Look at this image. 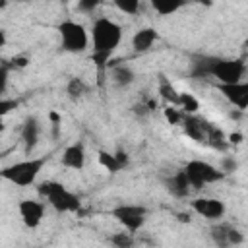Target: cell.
<instances>
[{
  "label": "cell",
  "instance_id": "19",
  "mask_svg": "<svg viewBox=\"0 0 248 248\" xmlns=\"http://www.w3.org/2000/svg\"><path fill=\"white\" fill-rule=\"evenodd\" d=\"M157 95L170 107H176V103H178V91L165 74H159V78H157Z\"/></svg>",
  "mask_w": 248,
  "mask_h": 248
},
{
  "label": "cell",
  "instance_id": "17",
  "mask_svg": "<svg viewBox=\"0 0 248 248\" xmlns=\"http://www.w3.org/2000/svg\"><path fill=\"white\" fill-rule=\"evenodd\" d=\"M205 145L217 151H227L229 141H227V134L223 132V128H219L213 122H207V134H205Z\"/></svg>",
  "mask_w": 248,
  "mask_h": 248
},
{
  "label": "cell",
  "instance_id": "18",
  "mask_svg": "<svg viewBox=\"0 0 248 248\" xmlns=\"http://www.w3.org/2000/svg\"><path fill=\"white\" fill-rule=\"evenodd\" d=\"M64 91H66V97H68L72 103H78V101H81V99H85V97L89 95V83H87L83 78L76 76V78H70V79H68Z\"/></svg>",
  "mask_w": 248,
  "mask_h": 248
},
{
  "label": "cell",
  "instance_id": "37",
  "mask_svg": "<svg viewBox=\"0 0 248 248\" xmlns=\"http://www.w3.org/2000/svg\"><path fill=\"white\" fill-rule=\"evenodd\" d=\"M8 6V2H4V0H0V10H4Z\"/></svg>",
  "mask_w": 248,
  "mask_h": 248
},
{
  "label": "cell",
  "instance_id": "36",
  "mask_svg": "<svg viewBox=\"0 0 248 248\" xmlns=\"http://www.w3.org/2000/svg\"><path fill=\"white\" fill-rule=\"evenodd\" d=\"M6 43H8V35H6V31H4V29H0V48H2V46H6Z\"/></svg>",
  "mask_w": 248,
  "mask_h": 248
},
{
  "label": "cell",
  "instance_id": "6",
  "mask_svg": "<svg viewBox=\"0 0 248 248\" xmlns=\"http://www.w3.org/2000/svg\"><path fill=\"white\" fill-rule=\"evenodd\" d=\"M182 170H184L192 190H202L207 184H215V182H221L225 178V174L215 165H211L207 161H202V159L188 161Z\"/></svg>",
  "mask_w": 248,
  "mask_h": 248
},
{
  "label": "cell",
  "instance_id": "34",
  "mask_svg": "<svg viewBox=\"0 0 248 248\" xmlns=\"http://www.w3.org/2000/svg\"><path fill=\"white\" fill-rule=\"evenodd\" d=\"M27 64H29V58H27V56H14L8 66H10V70H12V68H25Z\"/></svg>",
  "mask_w": 248,
  "mask_h": 248
},
{
  "label": "cell",
  "instance_id": "2",
  "mask_svg": "<svg viewBox=\"0 0 248 248\" xmlns=\"http://www.w3.org/2000/svg\"><path fill=\"white\" fill-rule=\"evenodd\" d=\"M91 37H93L91 60L97 66L99 74H103L108 68V60H110L112 52L118 48V45L122 41V27L114 19L101 16L93 21Z\"/></svg>",
  "mask_w": 248,
  "mask_h": 248
},
{
  "label": "cell",
  "instance_id": "32",
  "mask_svg": "<svg viewBox=\"0 0 248 248\" xmlns=\"http://www.w3.org/2000/svg\"><path fill=\"white\" fill-rule=\"evenodd\" d=\"M97 6H99L97 0H81V2H78L76 8H78L81 14H93V12L97 10Z\"/></svg>",
  "mask_w": 248,
  "mask_h": 248
},
{
  "label": "cell",
  "instance_id": "35",
  "mask_svg": "<svg viewBox=\"0 0 248 248\" xmlns=\"http://www.w3.org/2000/svg\"><path fill=\"white\" fill-rule=\"evenodd\" d=\"M176 217H178V221H180V223H190V221H192L188 213H176Z\"/></svg>",
  "mask_w": 248,
  "mask_h": 248
},
{
  "label": "cell",
  "instance_id": "8",
  "mask_svg": "<svg viewBox=\"0 0 248 248\" xmlns=\"http://www.w3.org/2000/svg\"><path fill=\"white\" fill-rule=\"evenodd\" d=\"M190 207L207 221H221V217L227 213V205L219 198H196L190 202Z\"/></svg>",
  "mask_w": 248,
  "mask_h": 248
},
{
  "label": "cell",
  "instance_id": "1",
  "mask_svg": "<svg viewBox=\"0 0 248 248\" xmlns=\"http://www.w3.org/2000/svg\"><path fill=\"white\" fill-rule=\"evenodd\" d=\"M246 64L242 58H221V56H207L198 54L192 58L190 64V76L194 79H207L213 78L215 83L231 85L244 81Z\"/></svg>",
  "mask_w": 248,
  "mask_h": 248
},
{
  "label": "cell",
  "instance_id": "7",
  "mask_svg": "<svg viewBox=\"0 0 248 248\" xmlns=\"http://www.w3.org/2000/svg\"><path fill=\"white\" fill-rule=\"evenodd\" d=\"M147 215H149V209L141 203H118L110 209V217H114V221L120 223L124 231L132 234L143 229Z\"/></svg>",
  "mask_w": 248,
  "mask_h": 248
},
{
  "label": "cell",
  "instance_id": "30",
  "mask_svg": "<svg viewBox=\"0 0 248 248\" xmlns=\"http://www.w3.org/2000/svg\"><path fill=\"white\" fill-rule=\"evenodd\" d=\"M229 242H231V248L244 244V232L240 229H236L234 225H231V229H229Z\"/></svg>",
  "mask_w": 248,
  "mask_h": 248
},
{
  "label": "cell",
  "instance_id": "10",
  "mask_svg": "<svg viewBox=\"0 0 248 248\" xmlns=\"http://www.w3.org/2000/svg\"><path fill=\"white\" fill-rule=\"evenodd\" d=\"M215 89H217L231 105H234L240 112H244V110L248 108V83H246V81H238V83H231V85L215 83Z\"/></svg>",
  "mask_w": 248,
  "mask_h": 248
},
{
  "label": "cell",
  "instance_id": "11",
  "mask_svg": "<svg viewBox=\"0 0 248 248\" xmlns=\"http://www.w3.org/2000/svg\"><path fill=\"white\" fill-rule=\"evenodd\" d=\"M207 122L203 116H198V114H184L182 116V132L188 140L196 141V143H202L205 145V134H207Z\"/></svg>",
  "mask_w": 248,
  "mask_h": 248
},
{
  "label": "cell",
  "instance_id": "12",
  "mask_svg": "<svg viewBox=\"0 0 248 248\" xmlns=\"http://www.w3.org/2000/svg\"><path fill=\"white\" fill-rule=\"evenodd\" d=\"M39 140H41V120L31 114L23 120V126H21V141H23L25 155H29L37 147Z\"/></svg>",
  "mask_w": 248,
  "mask_h": 248
},
{
  "label": "cell",
  "instance_id": "23",
  "mask_svg": "<svg viewBox=\"0 0 248 248\" xmlns=\"http://www.w3.org/2000/svg\"><path fill=\"white\" fill-rule=\"evenodd\" d=\"M107 242L112 248H136V236L128 231H118L107 236Z\"/></svg>",
  "mask_w": 248,
  "mask_h": 248
},
{
  "label": "cell",
  "instance_id": "25",
  "mask_svg": "<svg viewBox=\"0 0 248 248\" xmlns=\"http://www.w3.org/2000/svg\"><path fill=\"white\" fill-rule=\"evenodd\" d=\"M184 4L182 2H170V0H153L151 2V8L159 14V16H172L174 12H178Z\"/></svg>",
  "mask_w": 248,
  "mask_h": 248
},
{
  "label": "cell",
  "instance_id": "27",
  "mask_svg": "<svg viewBox=\"0 0 248 248\" xmlns=\"http://www.w3.org/2000/svg\"><path fill=\"white\" fill-rule=\"evenodd\" d=\"M163 114H165V120H167L170 126H180L182 116H184L176 107H170V105H167V107L163 108Z\"/></svg>",
  "mask_w": 248,
  "mask_h": 248
},
{
  "label": "cell",
  "instance_id": "24",
  "mask_svg": "<svg viewBox=\"0 0 248 248\" xmlns=\"http://www.w3.org/2000/svg\"><path fill=\"white\" fill-rule=\"evenodd\" d=\"M97 161H99V165H101L107 172H110V174H116V172L122 170V167H120V163L116 161V157H114L112 151L99 149V151H97Z\"/></svg>",
  "mask_w": 248,
  "mask_h": 248
},
{
  "label": "cell",
  "instance_id": "14",
  "mask_svg": "<svg viewBox=\"0 0 248 248\" xmlns=\"http://www.w3.org/2000/svg\"><path fill=\"white\" fill-rule=\"evenodd\" d=\"M163 184H165V190H167L172 198H178V200L188 198V196H190V192H192L190 182H188V178H186L184 170H176L174 174L167 176V178L163 180Z\"/></svg>",
  "mask_w": 248,
  "mask_h": 248
},
{
  "label": "cell",
  "instance_id": "3",
  "mask_svg": "<svg viewBox=\"0 0 248 248\" xmlns=\"http://www.w3.org/2000/svg\"><path fill=\"white\" fill-rule=\"evenodd\" d=\"M35 188L56 213H78L81 209L79 198L58 180H41L35 184Z\"/></svg>",
  "mask_w": 248,
  "mask_h": 248
},
{
  "label": "cell",
  "instance_id": "26",
  "mask_svg": "<svg viewBox=\"0 0 248 248\" xmlns=\"http://www.w3.org/2000/svg\"><path fill=\"white\" fill-rule=\"evenodd\" d=\"M114 8L122 14H126V16H136L141 10V2H138V0H116Z\"/></svg>",
  "mask_w": 248,
  "mask_h": 248
},
{
  "label": "cell",
  "instance_id": "15",
  "mask_svg": "<svg viewBox=\"0 0 248 248\" xmlns=\"http://www.w3.org/2000/svg\"><path fill=\"white\" fill-rule=\"evenodd\" d=\"M110 81L116 89H128L134 81H136V72L128 66V64H114L108 70Z\"/></svg>",
  "mask_w": 248,
  "mask_h": 248
},
{
  "label": "cell",
  "instance_id": "16",
  "mask_svg": "<svg viewBox=\"0 0 248 248\" xmlns=\"http://www.w3.org/2000/svg\"><path fill=\"white\" fill-rule=\"evenodd\" d=\"M157 39H159V33L153 27H141L132 35V48L134 52H147Z\"/></svg>",
  "mask_w": 248,
  "mask_h": 248
},
{
  "label": "cell",
  "instance_id": "20",
  "mask_svg": "<svg viewBox=\"0 0 248 248\" xmlns=\"http://www.w3.org/2000/svg\"><path fill=\"white\" fill-rule=\"evenodd\" d=\"M229 229H231V223H221V221H215L209 227V238L215 248H231Z\"/></svg>",
  "mask_w": 248,
  "mask_h": 248
},
{
  "label": "cell",
  "instance_id": "33",
  "mask_svg": "<svg viewBox=\"0 0 248 248\" xmlns=\"http://www.w3.org/2000/svg\"><path fill=\"white\" fill-rule=\"evenodd\" d=\"M112 153H114V157H116V161L120 163L122 169H126V167L130 165V155H128L124 149H116V151H112Z\"/></svg>",
  "mask_w": 248,
  "mask_h": 248
},
{
  "label": "cell",
  "instance_id": "28",
  "mask_svg": "<svg viewBox=\"0 0 248 248\" xmlns=\"http://www.w3.org/2000/svg\"><path fill=\"white\" fill-rule=\"evenodd\" d=\"M19 99H8V97H0V120H4L6 114H10L12 110H16L19 107Z\"/></svg>",
  "mask_w": 248,
  "mask_h": 248
},
{
  "label": "cell",
  "instance_id": "31",
  "mask_svg": "<svg viewBox=\"0 0 248 248\" xmlns=\"http://www.w3.org/2000/svg\"><path fill=\"white\" fill-rule=\"evenodd\" d=\"M8 81H10V66L0 64V97H4V93L8 89Z\"/></svg>",
  "mask_w": 248,
  "mask_h": 248
},
{
  "label": "cell",
  "instance_id": "13",
  "mask_svg": "<svg viewBox=\"0 0 248 248\" xmlns=\"http://www.w3.org/2000/svg\"><path fill=\"white\" fill-rule=\"evenodd\" d=\"M85 145L81 141H76V143H70L64 151H62V157H60V165L64 169H72V170H81L85 167Z\"/></svg>",
  "mask_w": 248,
  "mask_h": 248
},
{
  "label": "cell",
  "instance_id": "9",
  "mask_svg": "<svg viewBox=\"0 0 248 248\" xmlns=\"http://www.w3.org/2000/svg\"><path fill=\"white\" fill-rule=\"evenodd\" d=\"M17 211H19V217L27 229H37L45 217V203L27 198V200H21L17 203Z\"/></svg>",
  "mask_w": 248,
  "mask_h": 248
},
{
  "label": "cell",
  "instance_id": "4",
  "mask_svg": "<svg viewBox=\"0 0 248 248\" xmlns=\"http://www.w3.org/2000/svg\"><path fill=\"white\" fill-rule=\"evenodd\" d=\"M48 161V155H43V157H27L23 161H17V163H12L4 169H0V178L2 180H8L10 184L14 186H19V188H27V186H35L37 184V178L43 170V167L46 165Z\"/></svg>",
  "mask_w": 248,
  "mask_h": 248
},
{
  "label": "cell",
  "instance_id": "22",
  "mask_svg": "<svg viewBox=\"0 0 248 248\" xmlns=\"http://www.w3.org/2000/svg\"><path fill=\"white\" fill-rule=\"evenodd\" d=\"M176 108H178L182 114H198V110H200V101H198L192 93H188V91H178Z\"/></svg>",
  "mask_w": 248,
  "mask_h": 248
},
{
  "label": "cell",
  "instance_id": "21",
  "mask_svg": "<svg viewBox=\"0 0 248 248\" xmlns=\"http://www.w3.org/2000/svg\"><path fill=\"white\" fill-rule=\"evenodd\" d=\"M155 108H157V101H155V97H149V95L141 97L138 103L132 105V112L138 120H147Z\"/></svg>",
  "mask_w": 248,
  "mask_h": 248
},
{
  "label": "cell",
  "instance_id": "29",
  "mask_svg": "<svg viewBox=\"0 0 248 248\" xmlns=\"http://www.w3.org/2000/svg\"><path fill=\"white\" fill-rule=\"evenodd\" d=\"M225 176L229 174V172H234L236 169H238V163H236V159L232 157V155H227V157H223L221 159V163H219V167H217Z\"/></svg>",
  "mask_w": 248,
  "mask_h": 248
},
{
  "label": "cell",
  "instance_id": "5",
  "mask_svg": "<svg viewBox=\"0 0 248 248\" xmlns=\"http://www.w3.org/2000/svg\"><path fill=\"white\" fill-rule=\"evenodd\" d=\"M56 31L60 35V48L64 52L81 54L89 48V35L81 23L74 19H62L56 25Z\"/></svg>",
  "mask_w": 248,
  "mask_h": 248
}]
</instances>
